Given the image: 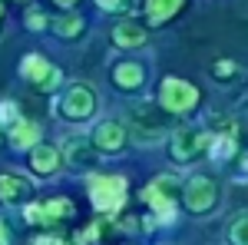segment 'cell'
<instances>
[{"label": "cell", "instance_id": "9", "mask_svg": "<svg viewBox=\"0 0 248 245\" xmlns=\"http://www.w3.org/2000/svg\"><path fill=\"white\" fill-rule=\"evenodd\" d=\"M90 143H93L96 156H116L129 143V126L123 119H99L93 136H90Z\"/></svg>", "mask_w": 248, "mask_h": 245}, {"label": "cell", "instance_id": "11", "mask_svg": "<svg viewBox=\"0 0 248 245\" xmlns=\"http://www.w3.org/2000/svg\"><path fill=\"white\" fill-rule=\"evenodd\" d=\"M20 76H23L33 90H40V93H46V90L60 86V80H63L60 70L43 57V53H27V57L20 60Z\"/></svg>", "mask_w": 248, "mask_h": 245}, {"label": "cell", "instance_id": "7", "mask_svg": "<svg viewBox=\"0 0 248 245\" xmlns=\"http://www.w3.org/2000/svg\"><path fill=\"white\" fill-rule=\"evenodd\" d=\"M169 119L172 116H166L155 103H136L133 113H129V123L126 126H133L136 132V143H155L159 136H166V130H169Z\"/></svg>", "mask_w": 248, "mask_h": 245}, {"label": "cell", "instance_id": "20", "mask_svg": "<svg viewBox=\"0 0 248 245\" xmlns=\"http://www.w3.org/2000/svg\"><path fill=\"white\" fill-rule=\"evenodd\" d=\"M229 245H248V212H238L229 226Z\"/></svg>", "mask_w": 248, "mask_h": 245}, {"label": "cell", "instance_id": "28", "mask_svg": "<svg viewBox=\"0 0 248 245\" xmlns=\"http://www.w3.org/2000/svg\"><path fill=\"white\" fill-rule=\"evenodd\" d=\"M0 143H3V130H0Z\"/></svg>", "mask_w": 248, "mask_h": 245}, {"label": "cell", "instance_id": "14", "mask_svg": "<svg viewBox=\"0 0 248 245\" xmlns=\"http://www.w3.org/2000/svg\"><path fill=\"white\" fill-rule=\"evenodd\" d=\"M63 169V159H60V149L50 146V143H40L30 149V172L40 176V179H50Z\"/></svg>", "mask_w": 248, "mask_h": 245}, {"label": "cell", "instance_id": "10", "mask_svg": "<svg viewBox=\"0 0 248 245\" xmlns=\"http://www.w3.org/2000/svg\"><path fill=\"white\" fill-rule=\"evenodd\" d=\"M109 83H113L119 93H142L146 83H149V66L142 60H116L109 66Z\"/></svg>", "mask_w": 248, "mask_h": 245}, {"label": "cell", "instance_id": "6", "mask_svg": "<svg viewBox=\"0 0 248 245\" xmlns=\"http://www.w3.org/2000/svg\"><path fill=\"white\" fill-rule=\"evenodd\" d=\"M209 143H212V130H205V126H182V130H175L169 136V159L186 166V163L199 159L209 149Z\"/></svg>", "mask_w": 248, "mask_h": 245}, {"label": "cell", "instance_id": "17", "mask_svg": "<svg viewBox=\"0 0 248 245\" xmlns=\"http://www.w3.org/2000/svg\"><path fill=\"white\" fill-rule=\"evenodd\" d=\"M182 7H186L182 0H146V3H142V14L149 20V27H162V23H169Z\"/></svg>", "mask_w": 248, "mask_h": 245}, {"label": "cell", "instance_id": "24", "mask_svg": "<svg viewBox=\"0 0 248 245\" xmlns=\"http://www.w3.org/2000/svg\"><path fill=\"white\" fill-rule=\"evenodd\" d=\"M96 7L106 10V14H129V10H136V3H113V0H99Z\"/></svg>", "mask_w": 248, "mask_h": 245}, {"label": "cell", "instance_id": "5", "mask_svg": "<svg viewBox=\"0 0 248 245\" xmlns=\"http://www.w3.org/2000/svg\"><path fill=\"white\" fill-rule=\"evenodd\" d=\"M202 93L192 86L189 80H179V76H166L159 83V96H155V106L166 116H186L199 106Z\"/></svg>", "mask_w": 248, "mask_h": 245}, {"label": "cell", "instance_id": "21", "mask_svg": "<svg viewBox=\"0 0 248 245\" xmlns=\"http://www.w3.org/2000/svg\"><path fill=\"white\" fill-rule=\"evenodd\" d=\"M212 80H215V83H232V80H238V63H235V60H215V63H212Z\"/></svg>", "mask_w": 248, "mask_h": 245}, {"label": "cell", "instance_id": "16", "mask_svg": "<svg viewBox=\"0 0 248 245\" xmlns=\"http://www.w3.org/2000/svg\"><path fill=\"white\" fill-rule=\"evenodd\" d=\"M109 37H113V43L119 47V50H136V47L146 43V27L136 23V20H119Z\"/></svg>", "mask_w": 248, "mask_h": 245}, {"label": "cell", "instance_id": "12", "mask_svg": "<svg viewBox=\"0 0 248 245\" xmlns=\"http://www.w3.org/2000/svg\"><path fill=\"white\" fill-rule=\"evenodd\" d=\"M57 149H60V159L77 172H90L96 166V159H99L93 143H90V136H66Z\"/></svg>", "mask_w": 248, "mask_h": 245}, {"label": "cell", "instance_id": "3", "mask_svg": "<svg viewBox=\"0 0 248 245\" xmlns=\"http://www.w3.org/2000/svg\"><path fill=\"white\" fill-rule=\"evenodd\" d=\"M96 110H99V93L90 83H70L57 96V116L66 123H86L96 116Z\"/></svg>", "mask_w": 248, "mask_h": 245}, {"label": "cell", "instance_id": "27", "mask_svg": "<svg viewBox=\"0 0 248 245\" xmlns=\"http://www.w3.org/2000/svg\"><path fill=\"white\" fill-rule=\"evenodd\" d=\"M0 20H3V3H0Z\"/></svg>", "mask_w": 248, "mask_h": 245}, {"label": "cell", "instance_id": "4", "mask_svg": "<svg viewBox=\"0 0 248 245\" xmlns=\"http://www.w3.org/2000/svg\"><path fill=\"white\" fill-rule=\"evenodd\" d=\"M182 202L192 215H212L222 202V186L209 172H192L182 186Z\"/></svg>", "mask_w": 248, "mask_h": 245}, {"label": "cell", "instance_id": "8", "mask_svg": "<svg viewBox=\"0 0 248 245\" xmlns=\"http://www.w3.org/2000/svg\"><path fill=\"white\" fill-rule=\"evenodd\" d=\"M77 215V206L66 199V196H57V199H46V202H30L23 206V219L30 226H43V229H57L60 222H70Z\"/></svg>", "mask_w": 248, "mask_h": 245}, {"label": "cell", "instance_id": "13", "mask_svg": "<svg viewBox=\"0 0 248 245\" xmlns=\"http://www.w3.org/2000/svg\"><path fill=\"white\" fill-rule=\"evenodd\" d=\"M33 196V179L23 172H0V206H23Z\"/></svg>", "mask_w": 248, "mask_h": 245}, {"label": "cell", "instance_id": "23", "mask_svg": "<svg viewBox=\"0 0 248 245\" xmlns=\"http://www.w3.org/2000/svg\"><path fill=\"white\" fill-rule=\"evenodd\" d=\"M46 27H50V17H46L40 7H30V10H27V30L37 33V30H46Z\"/></svg>", "mask_w": 248, "mask_h": 245}, {"label": "cell", "instance_id": "18", "mask_svg": "<svg viewBox=\"0 0 248 245\" xmlns=\"http://www.w3.org/2000/svg\"><path fill=\"white\" fill-rule=\"evenodd\" d=\"M50 30H53L60 40H77V37H83V30H86V20L70 10V14L50 17Z\"/></svg>", "mask_w": 248, "mask_h": 245}, {"label": "cell", "instance_id": "15", "mask_svg": "<svg viewBox=\"0 0 248 245\" xmlns=\"http://www.w3.org/2000/svg\"><path fill=\"white\" fill-rule=\"evenodd\" d=\"M40 136H43V126H40L37 119H23L20 116L17 123L7 130V143L20 152H30L33 146H40Z\"/></svg>", "mask_w": 248, "mask_h": 245}, {"label": "cell", "instance_id": "1", "mask_svg": "<svg viewBox=\"0 0 248 245\" xmlns=\"http://www.w3.org/2000/svg\"><path fill=\"white\" fill-rule=\"evenodd\" d=\"M86 196L99 215H119L126 199H129V182L126 176H99L90 172V182H86Z\"/></svg>", "mask_w": 248, "mask_h": 245}, {"label": "cell", "instance_id": "19", "mask_svg": "<svg viewBox=\"0 0 248 245\" xmlns=\"http://www.w3.org/2000/svg\"><path fill=\"white\" fill-rule=\"evenodd\" d=\"M215 159V163H229L232 156L238 152V146H235V139H232V132H212V143L209 149H205Z\"/></svg>", "mask_w": 248, "mask_h": 245}, {"label": "cell", "instance_id": "22", "mask_svg": "<svg viewBox=\"0 0 248 245\" xmlns=\"http://www.w3.org/2000/svg\"><path fill=\"white\" fill-rule=\"evenodd\" d=\"M20 119V106L14 99H0V130H10Z\"/></svg>", "mask_w": 248, "mask_h": 245}, {"label": "cell", "instance_id": "2", "mask_svg": "<svg viewBox=\"0 0 248 245\" xmlns=\"http://www.w3.org/2000/svg\"><path fill=\"white\" fill-rule=\"evenodd\" d=\"M139 199H142V206L149 209L155 226L175 222V199H179V182H175V176H166V172L155 176L149 186H142Z\"/></svg>", "mask_w": 248, "mask_h": 245}, {"label": "cell", "instance_id": "26", "mask_svg": "<svg viewBox=\"0 0 248 245\" xmlns=\"http://www.w3.org/2000/svg\"><path fill=\"white\" fill-rule=\"evenodd\" d=\"M0 245H14V226L0 215Z\"/></svg>", "mask_w": 248, "mask_h": 245}, {"label": "cell", "instance_id": "25", "mask_svg": "<svg viewBox=\"0 0 248 245\" xmlns=\"http://www.w3.org/2000/svg\"><path fill=\"white\" fill-rule=\"evenodd\" d=\"M30 245H66V239H60V235H53V232H40Z\"/></svg>", "mask_w": 248, "mask_h": 245}]
</instances>
